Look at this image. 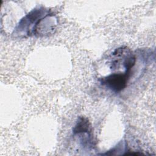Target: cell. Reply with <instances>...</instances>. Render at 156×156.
<instances>
[{"mask_svg":"<svg viewBox=\"0 0 156 156\" xmlns=\"http://www.w3.org/2000/svg\"><path fill=\"white\" fill-rule=\"evenodd\" d=\"M49 12L50 10L43 7L32 10L20 21L14 31L15 35L20 37L35 35L36 29L41 19Z\"/></svg>","mask_w":156,"mask_h":156,"instance_id":"1","label":"cell"},{"mask_svg":"<svg viewBox=\"0 0 156 156\" xmlns=\"http://www.w3.org/2000/svg\"><path fill=\"white\" fill-rule=\"evenodd\" d=\"M73 135L78 136L82 146L92 148L94 146V140L91 123L88 119L83 116L78 118L73 129Z\"/></svg>","mask_w":156,"mask_h":156,"instance_id":"2","label":"cell"},{"mask_svg":"<svg viewBox=\"0 0 156 156\" xmlns=\"http://www.w3.org/2000/svg\"><path fill=\"white\" fill-rule=\"evenodd\" d=\"M131 71H125L124 73H113L99 79L101 83L115 93L123 90L127 86L130 79Z\"/></svg>","mask_w":156,"mask_h":156,"instance_id":"3","label":"cell"}]
</instances>
